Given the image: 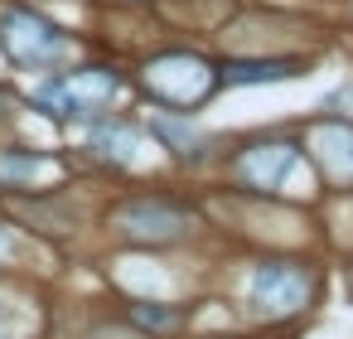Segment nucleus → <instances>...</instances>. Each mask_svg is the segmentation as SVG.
<instances>
[{
  "mask_svg": "<svg viewBox=\"0 0 353 339\" xmlns=\"http://www.w3.org/2000/svg\"><path fill=\"white\" fill-rule=\"evenodd\" d=\"M145 88L155 97H165L170 107H199L213 93V68L194 54H170L145 68Z\"/></svg>",
  "mask_w": 353,
  "mask_h": 339,
  "instance_id": "obj_1",
  "label": "nucleus"
},
{
  "mask_svg": "<svg viewBox=\"0 0 353 339\" xmlns=\"http://www.w3.org/2000/svg\"><path fill=\"white\" fill-rule=\"evenodd\" d=\"M34 97H39V107H49L59 117H78V112H92V107L112 102L117 97V78L107 68H83V73H68V78L44 83Z\"/></svg>",
  "mask_w": 353,
  "mask_h": 339,
  "instance_id": "obj_2",
  "label": "nucleus"
},
{
  "mask_svg": "<svg viewBox=\"0 0 353 339\" xmlns=\"http://www.w3.org/2000/svg\"><path fill=\"white\" fill-rule=\"evenodd\" d=\"M252 300L266 315H295L310 300V271L295 262H266L252 276Z\"/></svg>",
  "mask_w": 353,
  "mask_h": 339,
  "instance_id": "obj_3",
  "label": "nucleus"
},
{
  "mask_svg": "<svg viewBox=\"0 0 353 339\" xmlns=\"http://www.w3.org/2000/svg\"><path fill=\"white\" fill-rule=\"evenodd\" d=\"M6 49H10L15 64H54V59L68 54V39L49 20H39V15L10 10L6 15Z\"/></svg>",
  "mask_w": 353,
  "mask_h": 339,
  "instance_id": "obj_4",
  "label": "nucleus"
},
{
  "mask_svg": "<svg viewBox=\"0 0 353 339\" xmlns=\"http://www.w3.org/2000/svg\"><path fill=\"white\" fill-rule=\"evenodd\" d=\"M117 223L131 238H179L194 228V213L179 204H165V199H141V204H126L117 213Z\"/></svg>",
  "mask_w": 353,
  "mask_h": 339,
  "instance_id": "obj_5",
  "label": "nucleus"
},
{
  "mask_svg": "<svg viewBox=\"0 0 353 339\" xmlns=\"http://www.w3.org/2000/svg\"><path fill=\"white\" fill-rule=\"evenodd\" d=\"M295 165H300V151L295 146H256V151L242 155V175L256 189H281Z\"/></svg>",
  "mask_w": 353,
  "mask_h": 339,
  "instance_id": "obj_6",
  "label": "nucleus"
},
{
  "mask_svg": "<svg viewBox=\"0 0 353 339\" xmlns=\"http://www.w3.org/2000/svg\"><path fill=\"white\" fill-rule=\"evenodd\" d=\"M314 146H319V165L329 180H353V126L329 122L314 131Z\"/></svg>",
  "mask_w": 353,
  "mask_h": 339,
  "instance_id": "obj_7",
  "label": "nucleus"
},
{
  "mask_svg": "<svg viewBox=\"0 0 353 339\" xmlns=\"http://www.w3.org/2000/svg\"><path fill=\"white\" fill-rule=\"evenodd\" d=\"M285 78H295V64H281V59H256V64H228V68H223V83H228V88L285 83Z\"/></svg>",
  "mask_w": 353,
  "mask_h": 339,
  "instance_id": "obj_8",
  "label": "nucleus"
},
{
  "mask_svg": "<svg viewBox=\"0 0 353 339\" xmlns=\"http://www.w3.org/2000/svg\"><path fill=\"white\" fill-rule=\"evenodd\" d=\"M49 175H59V165L44 160V155H20V151H6V155H0V180L34 184V180H49Z\"/></svg>",
  "mask_w": 353,
  "mask_h": 339,
  "instance_id": "obj_9",
  "label": "nucleus"
},
{
  "mask_svg": "<svg viewBox=\"0 0 353 339\" xmlns=\"http://www.w3.org/2000/svg\"><path fill=\"white\" fill-rule=\"evenodd\" d=\"M92 146H97L102 155H112V160H131L136 131H131L126 122H97V126H92Z\"/></svg>",
  "mask_w": 353,
  "mask_h": 339,
  "instance_id": "obj_10",
  "label": "nucleus"
},
{
  "mask_svg": "<svg viewBox=\"0 0 353 339\" xmlns=\"http://www.w3.org/2000/svg\"><path fill=\"white\" fill-rule=\"evenodd\" d=\"M131 320L145 325V329H155V334H165V329L179 325V310L174 305H160V300H141V305H131Z\"/></svg>",
  "mask_w": 353,
  "mask_h": 339,
  "instance_id": "obj_11",
  "label": "nucleus"
},
{
  "mask_svg": "<svg viewBox=\"0 0 353 339\" xmlns=\"http://www.w3.org/2000/svg\"><path fill=\"white\" fill-rule=\"evenodd\" d=\"M6 252H10V233H6V228H0V257H6Z\"/></svg>",
  "mask_w": 353,
  "mask_h": 339,
  "instance_id": "obj_12",
  "label": "nucleus"
},
{
  "mask_svg": "<svg viewBox=\"0 0 353 339\" xmlns=\"http://www.w3.org/2000/svg\"><path fill=\"white\" fill-rule=\"evenodd\" d=\"M0 325H6V305H0Z\"/></svg>",
  "mask_w": 353,
  "mask_h": 339,
  "instance_id": "obj_13",
  "label": "nucleus"
}]
</instances>
